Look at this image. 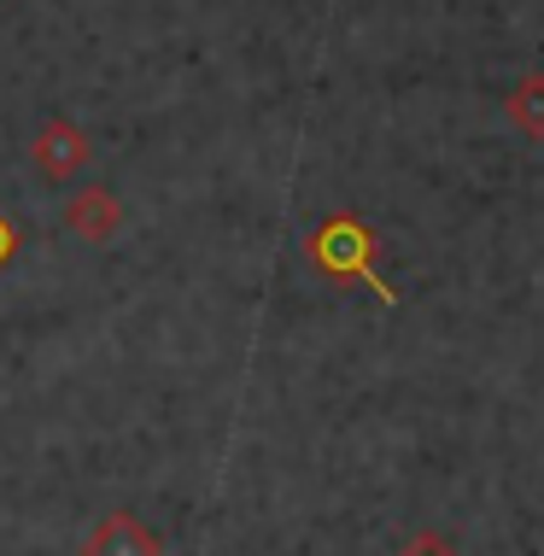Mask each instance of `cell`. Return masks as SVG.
<instances>
[{"label": "cell", "mask_w": 544, "mask_h": 556, "mask_svg": "<svg viewBox=\"0 0 544 556\" xmlns=\"http://www.w3.org/2000/svg\"><path fill=\"white\" fill-rule=\"evenodd\" d=\"M305 252H311V264L322 269L328 281H363L381 305H398V288L381 276V235L369 229L363 217H352V212H334V217H322L311 229V240H305Z\"/></svg>", "instance_id": "6da1fadb"}, {"label": "cell", "mask_w": 544, "mask_h": 556, "mask_svg": "<svg viewBox=\"0 0 544 556\" xmlns=\"http://www.w3.org/2000/svg\"><path fill=\"white\" fill-rule=\"evenodd\" d=\"M94 159V147H88V135L71 124V117H48L36 135V170L41 182H71V176H83V164Z\"/></svg>", "instance_id": "7a4b0ae2"}, {"label": "cell", "mask_w": 544, "mask_h": 556, "mask_svg": "<svg viewBox=\"0 0 544 556\" xmlns=\"http://www.w3.org/2000/svg\"><path fill=\"white\" fill-rule=\"evenodd\" d=\"M65 229L83 235L88 247H105V240L124 229V200L112 188H77L65 205Z\"/></svg>", "instance_id": "3957f363"}, {"label": "cell", "mask_w": 544, "mask_h": 556, "mask_svg": "<svg viewBox=\"0 0 544 556\" xmlns=\"http://www.w3.org/2000/svg\"><path fill=\"white\" fill-rule=\"evenodd\" d=\"M83 556H164L159 533H147L129 509H112V516L94 521V533L83 539Z\"/></svg>", "instance_id": "277c9868"}, {"label": "cell", "mask_w": 544, "mask_h": 556, "mask_svg": "<svg viewBox=\"0 0 544 556\" xmlns=\"http://www.w3.org/2000/svg\"><path fill=\"white\" fill-rule=\"evenodd\" d=\"M509 124H516L521 135H533V141H544V71H527V77L509 88Z\"/></svg>", "instance_id": "5b68a950"}, {"label": "cell", "mask_w": 544, "mask_h": 556, "mask_svg": "<svg viewBox=\"0 0 544 556\" xmlns=\"http://www.w3.org/2000/svg\"><path fill=\"white\" fill-rule=\"evenodd\" d=\"M398 556H457V545H445L440 533H416L410 545H404Z\"/></svg>", "instance_id": "8992f818"}, {"label": "cell", "mask_w": 544, "mask_h": 556, "mask_svg": "<svg viewBox=\"0 0 544 556\" xmlns=\"http://www.w3.org/2000/svg\"><path fill=\"white\" fill-rule=\"evenodd\" d=\"M18 247H24V235H18V223H12L7 212H0V269H7L12 258H18Z\"/></svg>", "instance_id": "52a82bcc"}]
</instances>
